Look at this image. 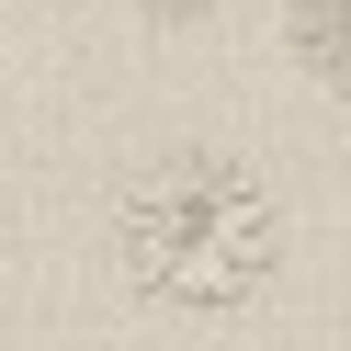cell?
Wrapping results in <instances>:
<instances>
[{"mask_svg": "<svg viewBox=\"0 0 351 351\" xmlns=\"http://www.w3.org/2000/svg\"><path fill=\"white\" fill-rule=\"evenodd\" d=\"M114 250H125V283L170 317H227L272 283L283 261V215H272V182L227 147H170L125 182L114 204Z\"/></svg>", "mask_w": 351, "mask_h": 351, "instance_id": "1", "label": "cell"}, {"mask_svg": "<svg viewBox=\"0 0 351 351\" xmlns=\"http://www.w3.org/2000/svg\"><path fill=\"white\" fill-rule=\"evenodd\" d=\"M283 34H295V57L351 102V0H283Z\"/></svg>", "mask_w": 351, "mask_h": 351, "instance_id": "2", "label": "cell"}]
</instances>
